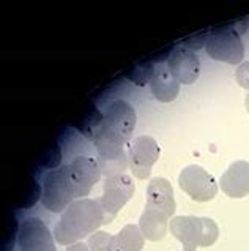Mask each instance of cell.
I'll use <instances>...</instances> for the list:
<instances>
[{
  "instance_id": "6da1fadb",
  "label": "cell",
  "mask_w": 249,
  "mask_h": 251,
  "mask_svg": "<svg viewBox=\"0 0 249 251\" xmlns=\"http://www.w3.org/2000/svg\"><path fill=\"white\" fill-rule=\"evenodd\" d=\"M136 122V111L125 100H115L106 107L101 124L93 136L98 152L96 161L104 177L125 174V169L130 166L123 147L131 142Z\"/></svg>"
},
{
  "instance_id": "7a4b0ae2",
  "label": "cell",
  "mask_w": 249,
  "mask_h": 251,
  "mask_svg": "<svg viewBox=\"0 0 249 251\" xmlns=\"http://www.w3.org/2000/svg\"><path fill=\"white\" fill-rule=\"evenodd\" d=\"M103 172L96 158L76 156V158L51 171L43 182L41 202L47 210L63 213L69 204L84 199L101 178Z\"/></svg>"
},
{
  "instance_id": "3957f363",
  "label": "cell",
  "mask_w": 249,
  "mask_h": 251,
  "mask_svg": "<svg viewBox=\"0 0 249 251\" xmlns=\"http://www.w3.org/2000/svg\"><path fill=\"white\" fill-rule=\"evenodd\" d=\"M111 223L98 199H77L62 213L54 227V239L59 245L69 247L98 231L99 226Z\"/></svg>"
},
{
  "instance_id": "277c9868",
  "label": "cell",
  "mask_w": 249,
  "mask_h": 251,
  "mask_svg": "<svg viewBox=\"0 0 249 251\" xmlns=\"http://www.w3.org/2000/svg\"><path fill=\"white\" fill-rule=\"evenodd\" d=\"M147 204L139 218V229L144 237L150 242L164 239L169 220L174 218L177 209L174 188L164 177H153L145 191Z\"/></svg>"
},
{
  "instance_id": "5b68a950",
  "label": "cell",
  "mask_w": 249,
  "mask_h": 251,
  "mask_svg": "<svg viewBox=\"0 0 249 251\" xmlns=\"http://www.w3.org/2000/svg\"><path fill=\"white\" fill-rule=\"evenodd\" d=\"M169 229L183 245V251H194L197 247H211L219 237L216 221L207 217H174L169 221Z\"/></svg>"
},
{
  "instance_id": "8992f818",
  "label": "cell",
  "mask_w": 249,
  "mask_h": 251,
  "mask_svg": "<svg viewBox=\"0 0 249 251\" xmlns=\"http://www.w3.org/2000/svg\"><path fill=\"white\" fill-rule=\"evenodd\" d=\"M205 51L211 59L226 62L229 65H240L245 59V45L240 33L230 24L211 28Z\"/></svg>"
},
{
  "instance_id": "52a82bcc",
  "label": "cell",
  "mask_w": 249,
  "mask_h": 251,
  "mask_svg": "<svg viewBox=\"0 0 249 251\" xmlns=\"http://www.w3.org/2000/svg\"><path fill=\"white\" fill-rule=\"evenodd\" d=\"M145 243L139 226L126 225L118 234L96 231L89 237L90 251H142Z\"/></svg>"
},
{
  "instance_id": "ba28073f",
  "label": "cell",
  "mask_w": 249,
  "mask_h": 251,
  "mask_svg": "<svg viewBox=\"0 0 249 251\" xmlns=\"http://www.w3.org/2000/svg\"><path fill=\"white\" fill-rule=\"evenodd\" d=\"M136 186L131 176L117 174L104 178L103 183V195L98 198L99 204L108 215L109 221L117 217V213L123 209L126 202L133 198Z\"/></svg>"
},
{
  "instance_id": "9c48e42d",
  "label": "cell",
  "mask_w": 249,
  "mask_h": 251,
  "mask_svg": "<svg viewBox=\"0 0 249 251\" xmlns=\"http://www.w3.org/2000/svg\"><path fill=\"white\" fill-rule=\"evenodd\" d=\"M161 155V147L150 136H139L128 144V164H130L131 174L145 180L150 177L153 164L158 161Z\"/></svg>"
},
{
  "instance_id": "30bf717a",
  "label": "cell",
  "mask_w": 249,
  "mask_h": 251,
  "mask_svg": "<svg viewBox=\"0 0 249 251\" xmlns=\"http://www.w3.org/2000/svg\"><path fill=\"white\" fill-rule=\"evenodd\" d=\"M179 185L191 199L197 202H207L218 193L215 177L197 164H189L180 172Z\"/></svg>"
},
{
  "instance_id": "8fae6325",
  "label": "cell",
  "mask_w": 249,
  "mask_h": 251,
  "mask_svg": "<svg viewBox=\"0 0 249 251\" xmlns=\"http://www.w3.org/2000/svg\"><path fill=\"white\" fill-rule=\"evenodd\" d=\"M18 243L21 251H57L54 234L38 218H27L21 223Z\"/></svg>"
},
{
  "instance_id": "7c38bea8",
  "label": "cell",
  "mask_w": 249,
  "mask_h": 251,
  "mask_svg": "<svg viewBox=\"0 0 249 251\" xmlns=\"http://www.w3.org/2000/svg\"><path fill=\"white\" fill-rule=\"evenodd\" d=\"M167 67L180 84H193L201 75V60L188 48H175L167 57Z\"/></svg>"
},
{
  "instance_id": "4fadbf2b",
  "label": "cell",
  "mask_w": 249,
  "mask_h": 251,
  "mask_svg": "<svg viewBox=\"0 0 249 251\" xmlns=\"http://www.w3.org/2000/svg\"><path fill=\"white\" fill-rule=\"evenodd\" d=\"M223 193L232 199H240L249 195V163L245 160L233 161L219 178Z\"/></svg>"
},
{
  "instance_id": "5bb4252c",
  "label": "cell",
  "mask_w": 249,
  "mask_h": 251,
  "mask_svg": "<svg viewBox=\"0 0 249 251\" xmlns=\"http://www.w3.org/2000/svg\"><path fill=\"white\" fill-rule=\"evenodd\" d=\"M153 97L161 103H170L179 97L180 82L170 73L167 63H156L150 81Z\"/></svg>"
},
{
  "instance_id": "9a60e30c",
  "label": "cell",
  "mask_w": 249,
  "mask_h": 251,
  "mask_svg": "<svg viewBox=\"0 0 249 251\" xmlns=\"http://www.w3.org/2000/svg\"><path fill=\"white\" fill-rule=\"evenodd\" d=\"M153 70H155V65L150 62L139 63L137 67H134L130 73H128V79L137 85H145L147 82L152 81Z\"/></svg>"
},
{
  "instance_id": "2e32d148",
  "label": "cell",
  "mask_w": 249,
  "mask_h": 251,
  "mask_svg": "<svg viewBox=\"0 0 249 251\" xmlns=\"http://www.w3.org/2000/svg\"><path fill=\"white\" fill-rule=\"evenodd\" d=\"M235 79L240 84V87H243L245 90H249V60L240 63L235 73Z\"/></svg>"
},
{
  "instance_id": "e0dca14e",
  "label": "cell",
  "mask_w": 249,
  "mask_h": 251,
  "mask_svg": "<svg viewBox=\"0 0 249 251\" xmlns=\"http://www.w3.org/2000/svg\"><path fill=\"white\" fill-rule=\"evenodd\" d=\"M65 251H90V248H89L87 243H84V242H77V243H74V245L67 247V250H65Z\"/></svg>"
},
{
  "instance_id": "ac0fdd59",
  "label": "cell",
  "mask_w": 249,
  "mask_h": 251,
  "mask_svg": "<svg viewBox=\"0 0 249 251\" xmlns=\"http://www.w3.org/2000/svg\"><path fill=\"white\" fill-rule=\"evenodd\" d=\"M233 28H235V30L238 32V33H243L245 30H246V28H248V19H243V21H237V23L235 24H230Z\"/></svg>"
},
{
  "instance_id": "d6986e66",
  "label": "cell",
  "mask_w": 249,
  "mask_h": 251,
  "mask_svg": "<svg viewBox=\"0 0 249 251\" xmlns=\"http://www.w3.org/2000/svg\"><path fill=\"white\" fill-rule=\"evenodd\" d=\"M245 106H246V111L249 112V93H248L246 98H245Z\"/></svg>"
}]
</instances>
